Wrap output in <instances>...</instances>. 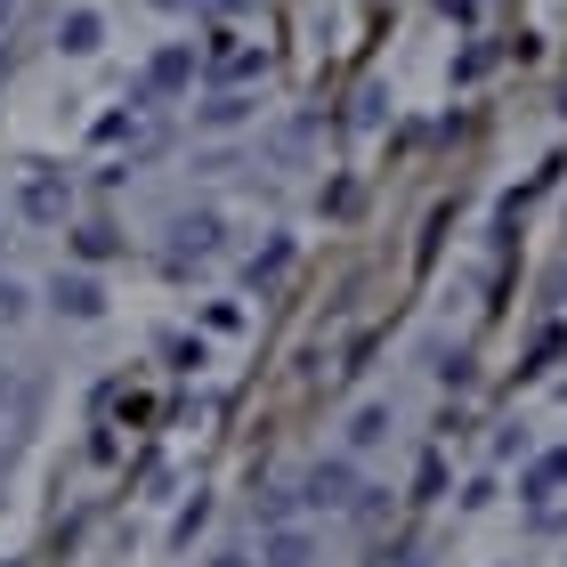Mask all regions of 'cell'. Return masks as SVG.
Returning <instances> with one entry per match:
<instances>
[{
	"instance_id": "cell-1",
	"label": "cell",
	"mask_w": 567,
	"mask_h": 567,
	"mask_svg": "<svg viewBox=\"0 0 567 567\" xmlns=\"http://www.w3.org/2000/svg\"><path fill=\"white\" fill-rule=\"evenodd\" d=\"M17 212L33 219V227H58V219L73 212V178H65V171H33V178L17 187Z\"/></svg>"
},
{
	"instance_id": "cell-2",
	"label": "cell",
	"mask_w": 567,
	"mask_h": 567,
	"mask_svg": "<svg viewBox=\"0 0 567 567\" xmlns=\"http://www.w3.org/2000/svg\"><path fill=\"white\" fill-rule=\"evenodd\" d=\"M49 308H58V317L65 324H97V317H106V284H97V276H82V268H58V284H49Z\"/></svg>"
},
{
	"instance_id": "cell-3",
	"label": "cell",
	"mask_w": 567,
	"mask_h": 567,
	"mask_svg": "<svg viewBox=\"0 0 567 567\" xmlns=\"http://www.w3.org/2000/svg\"><path fill=\"white\" fill-rule=\"evenodd\" d=\"M357 495H365V486H357V462H317V471H308V486H300V503H317V511H349Z\"/></svg>"
},
{
	"instance_id": "cell-4",
	"label": "cell",
	"mask_w": 567,
	"mask_h": 567,
	"mask_svg": "<svg viewBox=\"0 0 567 567\" xmlns=\"http://www.w3.org/2000/svg\"><path fill=\"white\" fill-rule=\"evenodd\" d=\"M260 567H317V535L276 519V527L260 535Z\"/></svg>"
},
{
	"instance_id": "cell-5",
	"label": "cell",
	"mask_w": 567,
	"mask_h": 567,
	"mask_svg": "<svg viewBox=\"0 0 567 567\" xmlns=\"http://www.w3.org/2000/svg\"><path fill=\"white\" fill-rule=\"evenodd\" d=\"M146 90L154 97H178V90H195V49H154V65H146Z\"/></svg>"
},
{
	"instance_id": "cell-6",
	"label": "cell",
	"mask_w": 567,
	"mask_h": 567,
	"mask_svg": "<svg viewBox=\"0 0 567 567\" xmlns=\"http://www.w3.org/2000/svg\"><path fill=\"white\" fill-rule=\"evenodd\" d=\"M58 49H65V58H97V49H106V17H97V9H73V17L58 24Z\"/></svg>"
},
{
	"instance_id": "cell-7",
	"label": "cell",
	"mask_w": 567,
	"mask_h": 567,
	"mask_svg": "<svg viewBox=\"0 0 567 567\" xmlns=\"http://www.w3.org/2000/svg\"><path fill=\"white\" fill-rule=\"evenodd\" d=\"M390 430H398V414H390L381 398H373V405H357V414H349V454H373Z\"/></svg>"
},
{
	"instance_id": "cell-8",
	"label": "cell",
	"mask_w": 567,
	"mask_h": 567,
	"mask_svg": "<svg viewBox=\"0 0 567 567\" xmlns=\"http://www.w3.org/2000/svg\"><path fill=\"white\" fill-rule=\"evenodd\" d=\"M171 236H178V251H219V236H227V227H219V212H178V227H171Z\"/></svg>"
},
{
	"instance_id": "cell-9",
	"label": "cell",
	"mask_w": 567,
	"mask_h": 567,
	"mask_svg": "<svg viewBox=\"0 0 567 567\" xmlns=\"http://www.w3.org/2000/svg\"><path fill=\"white\" fill-rule=\"evenodd\" d=\"M284 268H292V236H276L268 251H251V260H244V284H251V292H268Z\"/></svg>"
},
{
	"instance_id": "cell-10",
	"label": "cell",
	"mask_w": 567,
	"mask_h": 567,
	"mask_svg": "<svg viewBox=\"0 0 567 567\" xmlns=\"http://www.w3.org/2000/svg\"><path fill=\"white\" fill-rule=\"evenodd\" d=\"M244 114H251V97H244V90H219L212 106H203V131H236Z\"/></svg>"
},
{
	"instance_id": "cell-11",
	"label": "cell",
	"mask_w": 567,
	"mask_h": 567,
	"mask_svg": "<svg viewBox=\"0 0 567 567\" xmlns=\"http://www.w3.org/2000/svg\"><path fill=\"white\" fill-rule=\"evenodd\" d=\"M114 251H122V236H114V227H82V236H73V260H114Z\"/></svg>"
},
{
	"instance_id": "cell-12",
	"label": "cell",
	"mask_w": 567,
	"mask_h": 567,
	"mask_svg": "<svg viewBox=\"0 0 567 567\" xmlns=\"http://www.w3.org/2000/svg\"><path fill=\"white\" fill-rule=\"evenodd\" d=\"M203 519H212V503L195 495V503H187V511H178V519H171V544H195V527H203Z\"/></svg>"
},
{
	"instance_id": "cell-13",
	"label": "cell",
	"mask_w": 567,
	"mask_h": 567,
	"mask_svg": "<svg viewBox=\"0 0 567 567\" xmlns=\"http://www.w3.org/2000/svg\"><path fill=\"white\" fill-rule=\"evenodd\" d=\"M0 324H24V284L0 276Z\"/></svg>"
},
{
	"instance_id": "cell-14",
	"label": "cell",
	"mask_w": 567,
	"mask_h": 567,
	"mask_svg": "<svg viewBox=\"0 0 567 567\" xmlns=\"http://www.w3.org/2000/svg\"><path fill=\"white\" fill-rule=\"evenodd\" d=\"M212 567H260V559H251V551H219Z\"/></svg>"
},
{
	"instance_id": "cell-15",
	"label": "cell",
	"mask_w": 567,
	"mask_h": 567,
	"mask_svg": "<svg viewBox=\"0 0 567 567\" xmlns=\"http://www.w3.org/2000/svg\"><path fill=\"white\" fill-rule=\"evenodd\" d=\"M9 17H17V0H0V33H9Z\"/></svg>"
},
{
	"instance_id": "cell-16",
	"label": "cell",
	"mask_w": 567,
	"mask_h": 567,
	"mask_svg": "<svg viewBox=\"0 0 567 567\" xmlns=\"http://www.w3.org/2000/svg\"><path fill=\"white\" fill-rule=\"evenodd\" d=\"M219 9H236V17H244V9H251V0H219Z\"/></svg>"
},
{
	"instance_id": "cell-17",
	"label": "cell",
	"mask_w": 567,
	"mask_h": 567,
	"mask_svg": "<svg viewBox=\"0 0 567 567\" xmlns=\"http://www.w3.org/2000/svg\"><path fill=\"white\" fill-rule=\"evenodd\" d=\"M154 9H187V0H154Z\"/></svg>"
}]
</instances>
